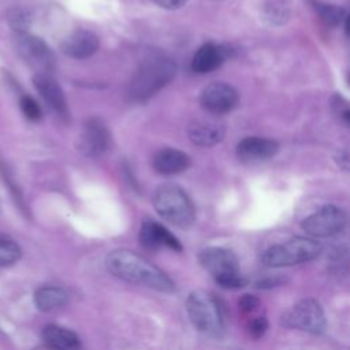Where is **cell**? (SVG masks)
<instances>
[{
    "label": "cell",
    "mask_w": 350,
    "mask_h": 350,
    "mask_svg": "<svg viewBox=\"0 0 350 350\" xmlns=\"http://www.w3.org/2000/svg\"><path fill=\"white\" fill-rule=\"evenodd\" d=\"M105 267L111 275L129 283L145 286L161 293L175 291V283L164 271L129 249L111 252L105 258Z\"/></svg>",
    "instance_id": "1"
},
{
    "label": "cell",
    "mask_w": 350,
    "mask_h": 350,
    "mask_svg": "<svg viewBox=\"0 0 350 350\" xmlns=\"http://www.w3.org/2000/svg\"><path fill=\"white\" fill-rule=\"evenodd\" d=\"M176 75V64L163 56L153 55L142 62L133 75L127 93L134 101H145L167 86Z\"/></svg>",
    "instance_id": "2"
},
{
    "label": "cell",
    "mask_w": 350,
    "mask_h": 350,
    "mask_svg": "<svg viewBox=\"0 0 350 350\" xmlns=\"http://www.w3.org/2000/svg\"><path fill=\"white\" fill-rule=\"evenodd\" d=\"M152 202L156 212L175 227L186 230L196 220L194 205L178 185L165 183L159 186L153 193Z\"/></svg>",
    "instance_id": "3"
},
{
    "label": "cell",
    "mask_w": 350,
    "mask_h": 350,
    "mask_svg": "<svg viewBox=\"0 0 350 350\" xmlns=\"http://www.w3.org/2000/svg\"><path fill=\"white\" fill-rule=\"evenodd\" d=\"M186 312L194 328L211 338H223L224 314L220 302L204 290H196L186 299Z\"/></svg>",
    "instance_id": "4"
},
{
    "label": "cell",
    "mask_w": 350,
    "mask_h": 350,
    "mask_svg": "<svg viewBox=\"0 0 350 350\" xmlns=\"http://www.w3.org/2000/svg\"><path fill=\"white\" fill-rule=\"evenodd\" d=\"M321 253V245L310 238L297 237L284 243L273 245L261 254V262L267 267H291L308 262Z\"/></svg>",
    "instance_id": "5"
},
{
    "label": "cell",
    "mask_w": 350,
    "mask_h": 350,
    "mask_svg": "<svg viewBox=\"0 0 350 350\" xmlns=\"http://www.w3.org/2000/svg\"><path fill=\"white\" fill-rule=\"evenodd\" d=\"M283 324L309 334H321L325 329V317L321 305L316 299L305 298L286 312Z\"/></svg>",
    "instance_id": "6"
},
{
    "label": "cell",
    "mask_w": 350,
    "mask_h": 350,
    "mask_svg": "<svg viewBox=\"0 0 350 350\" xmlns=\"http://www.w3.org/2000/svg\"><path fill=\"white\" fill-rule=\"evenodd\" d=\"M16 52L31 68L37 71L36 74L51 75V71L55 68V55L52 49L37 36L27 33L18 34Z\"/></svg>",
    "instance_id": "7"
},
{
    "label": "cell",
    "mask_w": 350,
    "mask_h": 350,
    "mask_svg": "<svg viewBox=\"0 0 350 350\" xmlns=\"http://www.w3.org/2000/svg\"><path fill=\"white\" fill-rule=\"evenodd\" d=\"M346 213L335 205H325L309 215L302 221V228L306 234L316 238L332 237L346 226Z\"/></svg>",
    "instance_id": "8"
},
{
    "label": "cell",
    "mask_w": 350,
    "mask_h": 350,
    "mask_svg": "<svg viewBox=\"0 0 350 350\" xmlns=\"http://www.w3.org/2000/svg\"><path fill=\"white\" fill-rule=\"evenodd\" d=\"M111 134L100 118H89L78 138V149L89 157L101 156L109 146Z\"/></svg>",
    "instance_id": "9"
},
{
    "label": "cell",
    "mask_w": 350,
    "mask_h": 350,
    "mask_svg": "<svg viewBox=\"0 0 350 350\" xmlns=\"http://www.w3.org/2000/svg\"><path fill=\"white\" fill-rule=\"evenodd\" d=\"M201 107L213 115H221L232 111L238 104L237 90L224 82H213L204 88L200 96Z\"/></svg>",
    "instance_id": "10"
},
{
    "label": "cell",
    "mask_w": 350,
    "mask_h": 350,
    "mask_svg": "<svg viewBox=\"0 0 350 350\" xmlns=\"http://www.w3.org/2000/svg\"><path fill=\"white\" fill-rule=\"evenodd\" d=\"M198 260L204 269L213 276V279L239 272L237 256L226 247H206L201 250V253L198 254Z\"/></svg>",
    "instance_id": "11"
},
{
    "label": "cell",
    "mask_w": 350,
    "mask_h": 350,
    "mask_svg": "<svg viewBox=\"0 0 350 350\" xmlns=\"http://www.w3.org/2000/svg\"><path fill=\"white\" fill-rule=\"evenodd\" d=\"M33 85L45 104L62 118H68L67 100L60 85L49 74H36Z\"/></svg>",
    "instance_id": "12"
},
{
    "label": "cell",
    "mask_w": 350,
    "mask_h": 350,
    "mask_svg": "<svg viewBox=\"0 0 350 350\" xmlns=\"http://www.w3.org/2000/svg\"><path fill=\"white\" fill-rule=\"evenodd\" d=\"M138 239L141 246H144L145 249L157 250L160 247H168L175 252L182 250V245L178 238L164 226L152 220H146L145 223H142Z\"/></svg>",
    "instance_id": "13"
},
{
    "label": "cell",
    "mask_w": 350,
    "mask_h": 350,
    "mask_svg": "<svg viewBox=\"0 0 350 350\" xmlns=\"http://www.w3.org/2000/svg\"><path fill=\"white\" fill-rule=\"evenodd\" d=\"M100 46L98 37L85 29H78L66 36L60 44V49L64 55L72 59H86L97 52Z\"/></svg>",
    "instance_id": "14"
},
{
    "label": "cell",
    "mask_w": 350,
    "mask_h": 350,
    "mask_svg": "<svg viewBox=\"0 0 350 350\" xmlns=\"http://www.w3.org/2000/svg\"><path fill=\"white\" fill-rule=\"evenodd\" d=\"M279 150L276 141L262 137H246L237 145V156L243 163H260L273 157Z\"/></svg>",
    "instance_id": "15"
},
{
    "label": "cell",
    "mask_w": 350,
    "mask_h": 350,
    "mask_svg": "<svg viewBox=\"0 0 350 350\" xmlns=\"http://www.w3.org/2000/svg\"><path fill=\"white\" fill-rule=\"evenodd\" d=\"M189 139L198 146L209 148L219 144L226 135V127L216 120H194L187 127Z\"/></svg>",
    "instance_id": "16"
},
{
    "label": "cell",
    "mask_w": 350,
    "mask_h": 350,
    "mask_svg": "<svg viewBox=\"0 0 350 350\" xmlns=\"http://www.w3.org/2000/svg\"><path fill=\"white\" fill-rule=\"evenodd\" d=\"M228 56L230 51L226 46L213 42H206L202 46H200L194 53L191 60V68L194 72L206 74L220 67L221 63Z\"/></svg>",
    "instance_id": "17"
},
{
    "label": "cell",
    "mask_w": 350,
    "mask_h": 350,
    "mask_svg": "<svg viewBox=\"0 0 350 350\" xmlns=\"http://www.w3.org/2000/svg\"><path fill=\"white\" fill-rule=\"evenodd\" d=\"M190 157L185 152L174 148H164L159 150L152 159L153 170L160 175H176L187 170Z\"/></svg>",
    "instance_id": "18"
},
{
    "label": "cell",
    "mask_w": 350,
    "mask_h": 350,
    "mask_svg": "<svg viewBox=\"0 0 350 350\" xmlns=\"http://www.w3.org/2000/svg\"><path fill=\"white\" fill-rule=\"evenodd\" d=\"M42 338L46 346L53 350H81L82 343L79 336L64 327L49 324L42 331Z\"/></svg>",
    "instance_id": "19"
},
{
    "label": "cell",
    "mask_w": 350,
    "mask_h": 350,
    "mask_svg": "<svg viewBox=\"0 0 350 350\" xmlns=\"http://www.w3.org/2000/svg\"><path fill=\"white\" fill-rule=\"evenodd\" d=\"M68 302V293L57 286H42L34 293V304L42 312H51Z\"/></svg>",
    "instance_id": "20"
},
{
    "label": "cell",
    "mask_w": 350,
    "mask_h": 350,
    "mask_svg": "<svg viewBox=\"0 0 350 350\" xmlns=\"http://www.w3.org/2000/svg\"><path fill=\"white\" fill-rule=\"evenodd\" d=\"M19 245L8 235L0 234V267L15 264L21 258Z\"/></svg>",
    "instance_id": "21"
},
{
    "label": "cell",
    "mask_w": 350,
    "mask_h": 350,
    "mask_svg": "<svg viewBox=\"0 0 350 350\" xmlns=\"http://www.w3.org/2000/svg\"><path fill=\"white\" fill-rule=\"evenodd\" d=\"M314 8L320 18L331 26H340L346 23V10L334 4H321V3H314Z\"/></svg>",
    "instance_id": "22"
},
{
    "label": "cell",
    "mask_w": 350,
    "mask_h": 350,
    "mask_svg": "<svg viewBox=\"0 0 350 350\" xmlns=\"http://www.w3.org/2000/svg\"><path fill=\"white\" fill-rule=\"evenodd\" d=\"M7 21L12 30H15L18 34L27 33V29L31 23V14L23 7H14L8 10Z\"/></svg>",
    "instance_id": "23"
},
{
    "label": "cell",
    "mask_w": 350,
    "mask_h": 350,
    "mask_svg": "<svg viewBox=\"0 0 350 350\" xmlns=\"http://www.w3.org/2000/svg\"><path fill=\"white\" fill-rule=\"evenodd\" d=\"M19 107H21V111L25 115V118L31 122H37L42 118V111H41L40 104L29 94H23L21 97Z\"/></svg>",
    "instance_id": "24"
},
{
    "label": "cell",
    "mask_w": 350,
    "mask_h": 350,
    "mask_svg": "<svg viewBox=\"0 0 350 350\" xmlns=\"http://www.w3.org/2000/svg\"><path fill=\"white\" fill-rule=\"evenodd\" d=\"M215 282L227 290H238L242 288L247 282L246 279L241 275V272H235V273H230V275H224L220 278H216Z\"/></svg>",
    "instance_id": "25"
},
{
    "label": "cell",
    "mask_w": 350,
    "mask_h": 350,
    "mask_svg": "<svg viewBox=\"0 0 350 350\" xmlns=\"http://www.w3.org/2000/svg\"><path fill=\"white\" fill-rule=\"evenodd\" d=\"M267 329H268V321L264 316H258L253 319L249 324V334L256 339L261 338L267 332Z\"/></svg>",
    "instance_id": "26"
},
{
    "label": "cell",
    "mask_w": 350,
    "mask_h": 350,
    "mask_svg": "<svg viewBox=\"0 0 350 350\" xmlns=\"http://www.w3.org/2000/svg\"><path fill=\"white\" fill-rule=\"evenodd\" d=\"M238 305H239V309L243 312V313H252L257 309V306L260 305V299L256 297V295H252V294H243L239 301H238Z\"/></svg>",
    "instance_id": "27"
},
{
    "label": "cell",
    "mask_w": 350,
    "mask_h": 350,
    "mask_svg": "<svg viewBox=\"0 0 350 350\" xmlns=\"http://www.w3.org/2000/svg\"><path fill=\"white\" fill-rule=\"evenodd\" d=\"M159 7L165 8V10H178L183 7L187 0H153Z\"/></svg>",
    "instance_id": "28"
},
{
    "label": "cell",
    "mask_w": 350,
    "mask_h": 350,
    "mask_svg": "<svg viewBox=\"0 0 350 350\" xmlns=\"http://www.w3.org/2000/svg\"><path fill=\"white\" fill-rule=\"evenodd\" d=\"M34 350H53V349H51L49 346H46V345H44V346H38V347H36Z\"/></svg>",
    "instance_id": "29"
}]
</instances>
